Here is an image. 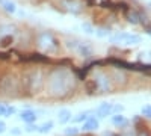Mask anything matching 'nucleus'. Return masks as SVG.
<instances>
[{
	"mask_svg": "<svg viewBox=\"0 0 151 136\" xmlns=\"http://www.w3.org/2000/svg\"><path fill=\"white\" fill-rule=\"evenodd\" d=\"M76 86V76L68 68H55L48 74L47 91L52 97H65Z\"/></svg>",
	"mask_w": 151,
	"mask_h": 136,
	"instance_id": "obj_1",
	"label": "nucleus"
},
{
	"mask_svg": "<svg viewBox=\"0 0 151 136\" xmlns=\"http://www.w3.org/2000/svg\"><path fill=\"white\" fill-rule=\"evenodd\" d=\"M38 47L40 50H42L44 53H56L59 44L56 41V38L53 36V33L50 32H41L38 35Z\"/></svg>",
	"mask_w": 151,
	"mask_h": 136,
	"instance_id": "obj_2",
	"label": "nucleus"
},
{
	"mask_svg": "<svg viewBox=\"0 0 151 136\" xmlns=\"http://www.w3.org/2000/svg\"><path fill=\"white\" fill-rule=\"evenodd\" d=\"M110 41L115 44H124V45H136L142 41V38L136 33H127V32H119L116 35L110 36Z\"/></svg>",
	"mask_w": 151,
	"mask_h": 136,
	"instance_id": "obj_3",
	"label": "nucleus"
},
{
	"mask_svg": "<svg viewBox=\"0 0 151 136\" xmlns=\"http://www.w3.org/2000/svg\"><path fill=\"white\" fill-rule=\"evenodd\" d=\"M94 82H95V86L100 92H109L112 89V80L103 71H95L94 73Z\"/></svg>",
	"mask_w": 151,
	"mask_h": 136,
	"instance_id": "obj_4",
	"label": "nucleus"
},
{
	"mask_svg": "<svg viewBox=\"0 0 151 136\" xmlns=\"http://www.w3.org/2000/svg\"><path fill=\"white\" fill-rule=\"evenodd\" d=\"M67 47L74 50L80 58H91L92 56V47L88 42H80V41H70L67 42Z\"/></svg>",
	"mask_w": 151,
	"mask_h": 136,
	"instance_id": "obj_5",
	"label": "nucleus"
},
{
	"mask_svg": "<svg viewBox=\"0 0 151 136\" xmlns=\"http://www.w3.org/2000/svg\"><path fill=\"white\" fill-rule=\"evenodd\" d=\"M29 86H30V91H40L41 86H42V73L41 71H33L29 77Z\"/></svg>",
	"mask_w": 151,
	"mask_h": 136,
	"instance_id": "obj_6",
	"label": "nucleus"
},
{
	"mask_svg": "<svg viewBox=\"0 0 151 136\" xmlns=\"http://www.w3.org/2000/svg\"><path fill=\"white\" fill-rule=\"evenodd\" d=\"M20 119L23 122H26V124H33V122H36V119H38V115H36L35 110L26 109V110H23V112L20 114Z\"/></svg>",
	"mask_w": 151,
	"mask_h": 136,
	"instance_id": "obj_7",
	"label": "nucleus"
},
{
	"mask_svg": "<svg viewBox=\"0 0 151 136\" xmlns=\"http://www.w3.org/2000/svg\"><path fill=\"white\" fill-rule=\"evenodd\" d=\"M98 127H100L98 119H97V118H92V117H89L88 119H85V121L82 122V130H83V132H94V130H97Z\"/></svg>",
	"mask_w": 151,
	"mask_h": 136,
	"instance_id": "obj_8",
	"label": "nucleus"
},
{
	"mask_svg": "<svg viewBox=\"0 0 151 136\" xmlns=\"http://www.w3.org/2000/svg\"><path fill=\"white\" fill-rule=\"evenodd\" d=\"M112 104L110 103H101L97 109H95V115L98 117V118H106V117H109L110 114H112Z\"/></svg>",
	"mask_w": 151,
	"mask_h": 136,
	"instance_id": "obj_9",
	"label": "nucleus"
},
{
	"mask_svg": "<svg viewBox=\"0 0 151 136\" xmlns=\"http://www.w3.org/2000/svg\"><path fill=\"white\" fill-rule=\"evenodd\" d=\"M112 124L115 126V127H119V129H122V127H125L129 124V119L125 118L122 114H113L112 115Z\"/></svg>",
	"mask_w": 151,
	"mask_h": 136,
	"instance_id": "obj_10",
	"label": "nucleus"
},
{
	"mask_svg": "<svg viewBox=\"0 0 151 136\" xmlns=\"http://www.w3.org/2000/svg\"><path fill=\"white\" fill-rule=\"evenodd\" d=\"M71 110L70 109H60L59 110V114H58V121H59V124H67V122L71 121Z\"/></svg>",
	"mask_w": 151,
	"mask_h": 136,
	"instance_id": "obj_11",
	"label": "nucleus"
},
{
	"mask_svg": "<svg viewBox=\"0 0 151 136\" xmlns=\"http://www.w3.org/2000/svg\"><path fill=\"white\" fill-rule=\"evenodd\" d=\"M0 5H2V8H3L6 12H9V14H15V12H17L15 3H12L11 0H0Z\"/></svg>",
	"mask_w": 151,
	"mask_h": 136,
	"instance_id": "obj_12",
	"label": "nucleus"
},
{
	"mask_svg": "<svg viewBox=\"0 0 151 136\" xmlns=\"http://www.w3.org/2000/svg\"><path fill=\"white\" fill-rule=\"evenodd\" d=\"M53 121H45V122H42L41 126H38V133H41V135H47L48 132H52V129H53Z\"/></svg>",
	"mask_w": 151,
	"mask_h": 136,
	"instance_id": "obj_13",
	"label": "nucleus"
},
{
	"mask_svg": "<svg viewBox=\"0 0 151 136\" xmlns=\"http://www.w3.org/2000/svg\"><path fill=\"white\" fill-rule=\"evenodd\" d=\"M91 115L89 110H86V112H80L79 115H76V117H71V121L74 122V124H79V122H83L85 119H88Z\"/></svg>",
	"mask_w": 151,
	"mask_h": 136,
	"instance_id": "obj_14",
	"label": "nucleus"
},
{
	"mask_svg": "<svg viewBox=\"0 0 151 136\" xmlns=\"http://www.w3.org/2000/svg\"><path fill=\"white\" fill-rule=\"evenodd\" d=\"M79 132H80V129H79L77 126H73V127H67V129L64 130L65 136H77V135H79Z\"/></svg>",
	"mask_w": 151,
	"mask_h": 136,
	"instance_id": "obj_15",
	"label": "nucleus"
},
{
	"mask_svg": "<svg viewBox=\"0 0 151 136\" xmlns=\"http://www.w3.org/2000/svg\"><path fill=\"white\" fill-rule=\"evenodd\" d=\"M127 18H129V21L130 23H133V24H137V23H139V14H137V12L136 11H130L129 12V15H127Z\"/></svg>",
	"mask_w": 151,
	"mask_h": 136,
	"instance_id": "obj_16",
	"label": "nucleus"
},
{
	"mask_svg": "<svg viewBox=\"0 0 151 136\" xmlns=\"http://www.w3.org/2000/svg\"><path fill=\"white\" fill-rule=\"evenodd\" d=\"M12 30H14L12 26H0V40H2L3 36H6V35H11Z\"/></svg>",
	"mask_w": 151,
	"mask_h": 136,
	"instance_id": "obj_17",
	"label": "nucleus"
},
{
	"mask_svg": "<svg viewBox=\"0 0 151 136\" xmlns=\"http://www.w3.org/2000/svg\"><path fill=\"white\" fill-rule=\"evenodd\" d=\"M110 33V29L107 27H101V29H97V36H100V38H103V36L109 35Z\"/></svg>",
	"mask_w": 151,
	"mask_h": 136,
	"instance_id": "obj_18",
	"label": "nucleus"
},
{
	"mask_svg": "<svg viewBox=\"0 0 151 136\" xmlns=\"http://www.w3.org/2000/svg\"><path fill=\"white\" fill-rule=\"evenodd\" d=\"M142 115H144L145 118H151V106H150V104H145V106L142 107Z\"/></svg>",
	"mask_w": 151,
	"mask_h": 136,
	"instance_id": "obj_19",
	"label": "nucleus"
},
{
	"mask_svg": "<svg viewBox=\"0 0 151 136\" xmlns=\"http://www.w3.org/2000/svg\"><path fill=\"white\" fill-rule=\"evenodd\" d=\"M15 114V107L14 106H6V110H5V117H11V115H14Z\"/></svg>",
	"mask_w": 151,
	"mask_h": 136,
	"instance_id": "obj_20",
	"label": "nucleus"
},
{
	"mask_svg": "<svg viewBox=\"0 0 151 136\" xmlns=\"http://www.w3.org/2000/svg\"><path fill=\"white\" fill-rule=\"evenodd\" d=\"M26 132H27V133H33V132H38V126H33V124H27V127H26Z\"/></svg>",
	"mask_w": 151,
	"mask_h": 136,
	"instance_id": "obj_21",
	"label": "nucleus"
},
{
	"mask_svg": "<svg viewBox=\"0 0 151 136\" xmlns=\"http://www.w3.org/2000/svg\"><path fill=\"white\" fill-rule=\"evenodd\" d=\"M85 30H86V33H94V29L89 26V24H88V23H83V26H82Z\"/></svg>",
	"mask_w": 151,
	"mask_h": 136,
	"instance_id": "obj_22",
	"label": "nucleus"
},
{
	"mask_svg": "<svg viewBox=\"0 0 151 136\" xmlns=\"http://www.w3.org/2000/svg\"><path fill=\"white\" fill-rule=\"evenodd\" d=\"M6 106H8V104L0 103V117H5V110H6Z\"/></svg>",
	"mask_w": 151,
	"mask_h": 136,
	"instance_id": "obj_23",
	"label": "nucleus"
},
{
	"mask_svg": "<svg viewBox=\"0 0 151 136\" xmlns=\"http://www.w3.org/2000/svg\"><path fill=\"white\" fill-rule=\"evenodd\" d=\"M6 132V124H5V121L0 119V133H5Z\"/></svg>",
	"mask_w": 151,
	"mask_h": 136,
	"instance_id": "obj_24",
	"label": "nucleus"
}]
</instances>
